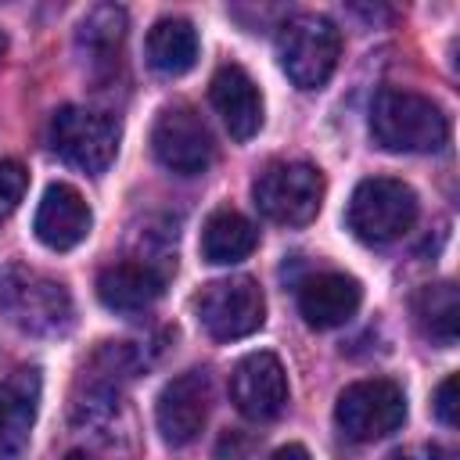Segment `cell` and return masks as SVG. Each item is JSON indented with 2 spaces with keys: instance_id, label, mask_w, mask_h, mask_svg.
Wrapping results in <instances>:
<instances>
[{
  "instance_id": "6da1fadb",
  "label": "cell",
  "mask_w": 460,
  "mask_h": 460,
  "mask_svg": "<svg viewBox=\"0 0 460 460\" xmlns=\"http://www.w3.org/2000/svg\"><path fill=\"white\" fill-rule=\"evenodd\" d=\"M0 316L29 338H58L75 323L72 295L61 280L32 266L0 270Z\"/></svg>"
},
{
  "instance_id": "7a4b0ae2",
  "label": "cell",
  "mask_w": 460,
  "mask_h": 460,
  "mask_svg": "<svg viewBox=\"0 0 460 460\" xmlns=\"http://www.w3.org/2000/svg\"><path fill=\"white\" fill-rule=\"evenodd\" d=\"M370 133L385 151L431 155L449 140L442 108L413 90H381L370 104Z\"/></svg>"
},
{
  "instance_id": "3957f363",
  "label": "cell",
  "mask_w": 460,
  "mask_h": 460,
  "mask_svg": "<svg viewBox=\"0 0 460 460\" xmlns=\"http://www.w3.org/2000/svg\"><path fill=\"white\" fill-rule=\"evenodd\" d=\"M417 194L395 176H370L356 183L349 198V230L363 244H392L406 237L417 223Z\"/></svg>"
},
{
  "instance_id": "277c9868",
  "label": "cell",
  "mask_w": 460,
  "mask_h": 460,
  "mask_svg": "<svg viewBox=\"0 0 460 460\" xmlns=\"http://www.w3.org/2000/svg\"><path fill=\"white\" fill-rule=\"evenodd\" d=\"M323 172L309 162H270L252 183L255 208L280 226L313 223L323 205Z\"/></svg>"
},
{
  "instance_id": "5b68a950",
  "label": "cell",
  "mask_w": 460,
  "mask_h": 460,
  "mask_svg": "<svg viewBox=\"0 0 460 460\" xmlns=\"http://www.w3.org/2000/svg\"><path fill=\"white\" fill-rule=\"evenodd\" d=\"M341 54V32L323 14H295L277 32V58L298 90H320Z\"/></svg>"
},
{
  "instance_id": "8992f818",
  "label": "cell",
  "mask_w": 460,
  "mask_h": 460,
  "mask_svg": "<svg viewBox=\"0 0 460 460\" xmlns=\"http://www.w3.org/2000/svg\"><path fill=\"white\" fill-rule=\"evenodd\" d=\"M50 147L58 158H65L68 165L101 176L119 151V126L83 104H65L54 111L50 119Z\"/></svg>"
},
{
  "instance_id": "52a82bcc",
  "label": "cell",
  "mask_w": 460,
  "mask_h": 460,
  "mask_svg": "<svg viewBox=\"0 0 460 460\" xmlns=\"http://www.w3.org/2000/svg\"><path fill=\"white\" fill-rule=\"evenodd\" d=\"M334 420L345 438L352 442H377L402 428L406 420V395L388 377H367L341 388L334 402Z\"/></svg>"
},
{
  "instance_id": "ba28073f",
  "label": "cell",
  "mask_w": 460,
  "mask_h": 460,
  "mask_svg": "<svg viewBox=\"0 0 460 460\" xmlns=\"http://www.w3.org/2000/svg\"><path fill=\"white\" fill-rule=\"evenodd\" d=\"M194 313L216 341H234L262 327L266 298L252 277H223L201 288V295L194 298Z\"/></svg>"
},
{
  "instance_id": "9c48e42d",
  "label": "cell",
  "mask_w": 460,
  "mask_h": 460,
  "mask_svg": "<svg viewBox=\"0 0 460 460\" xmlns=\"http://www.w3.org/2000/svg\"><path fill=\"white\" fill-rule=\"evenodd\" d=\"M151 151L169 172L198 176L208 169L216 144H212L208 126L201 122V115L190 104H169L158 111V119L151 126Z\"/></svg>"
},
{
  "instance_id": "30bf717a",
  "label": "cell",
  "mask_w": 460,
  "mask_h": 460,
  "mask_svg": "<svg viewBox=\"0 0 460 460\" xmlns=\"http://www.w3.org/2000/svg\"><path fill=\"white\" fill-rule=\"evenodd\" d=\"M208 402H212V381L205 370H187L172 377L158 399H155V424L165 446H190L205 420H208Z\"/></svg>"
},
{
  "instance_id": "8fae6325",
  "label": "cell",
  "mask_w": 460,
  "mask_h": 460,
  "mask_svg": "<svg viewBox=\"0 0 460 460\" xmlns=\"http://www.w3.org/2000/svg\"><path fill=\"white\" fill-rule=\"evenodd\" d=\"M230 399L248 420H273L288 406V374L273 352H248L230 374Z\"/></svg>"
},
{
  "instance_id": "7c38bea8",
  "label": "cell",
  "mask_w": 460,
  "mask_h": 460,
  "mask_svg": "<svg viewBox=\"0 0 460 460\" xmlns=\"http://www.w3.org/2000/svg\"><path fill=\"white\" fill-rule=\"evenodd\" d=\"M40 392L43 377L36 367H22L0 381V460H25L40 413Z\"/></svg>"
},
{
  "instance_id": "4fadbf2b",
  "label": "cell",
  "mask_w": 460,
  "mask_h": 460,
  "mask_svg": "<svg viewBox=\"0 0 460 460\" xmlns=\"http://www.w3.org/2000/svg\"><path fill=\"white\" fill-rule=\"evenodd\" d=\"M90 226H93L90 205L83 201V194L72 183H50L43 190V198L36 205V216H32V234L43 248L68 252L79 241H86Z\"/></svg>"
},
{
  "instance_id": "5bb4252c",
  "label": "cell",
  "mask_w": 460,
  "mask_h": 460,
  "mask_svg": "<svg viewBox=\"0 0 460 460\" xmlns=\"http://www.w3.org/2000/svg\"><path fill=\"white\" fill-rule=\"evenodd\" d=\"M208 101L234 140H252L262 129V93L241 65H219L208 83Z\"/></svg>"
},
{
  "instance_id": "9a60e30c",
  "label": "cell",
  "mask_w": 460,
  "mask_h": 460,
  "mask_svg": "<svg viewBox=\"0 0 460 460\" xmlns=\"http://www.w3.org/2000/svg\"><path fill=\"white\" fill-rule=\"evenodd\" d=\"M165 291V273H158L151 262L140 259H126V262H111L101 270L97 277V298L104 309L133 316L151 309Z\"/></svg>"
},
{
  "instance_id": "2e32d148",
  "label": "cell",
  "mask_w": 460,
  "mask_h": 460,
  "mask_svg": "<svg viewBox=\"0 0 460 460\" xmlns=\"http://www.w3.org/2000/svg\"><path fill=\"white\" fill-rule=\"evenodd\" d=\"M359 302H363L359 280L349 273H334V270L316 273V277L302 280V288H298V313L316 331H331V327L349 323L356 316Z\"/></svg>"
},
{
  "instance_id": "e0dca14e",
  "label": "cell",
  "mask_w": 460,
  "mask_h": 460,
  "mask_svg": "<svg viewBox=\"0 0 460 460\" xmlns=\"http://www.w3.org/2000/svg\"><path fill=\"white\" fill-rule=\"evenodd\" d=\"M147 65L162 75H183L198 65V32L187 18H158L144 40Z\"/></svg>"
},
{
  "instance_id": "ac0fdd59",
  "label": "cell",
  "mask_w": 460,
  "mask_h": 460,
  "mask_svg": "<svg viewBox=\"0 0 460 460\" xmlns=\"http://www.w3.org/2000/svg\"><path fill=\"white\" fill-rule=\"evenodd\" d=\"M255 241H259V234L241 212L216 208L201 226V259L212 262V266L241 262L255 252Z\"/></svg>"
},
{
  "instance_id": "d6986e66",
  "label": "cell",
  "mask_w": 460,
  "mask_h": 460,
  "mask_svg": "<svg viewBox=\"0 0 460 460\" xmlns=\"http://www.w3.org/2000/svg\"><path fill=\"white\" fill-rule=\"evenodd\" d=\"M122 40H126V11L115 4L90 7L79 22V32H75V47L83 50V58L93 68L111 65L122 50Z\"/></svg>"
},
{
  "instance_id": "ffe728a7",
  "label": "cell",
  "mask_w": 460,
  "mask_h": 460,
  "mask_svg": "<svg viewBox=\"0 0 460 460\" xmlns=\"http://www.w3.org/2000/svg\"><path fill=\"white\" fill-rule=\"evenodd\" d=\"M413 316H417L420 331L431 341L456 345V334H460V298H456V288L449 280L424 284L413 295Z\"/></svg>"
},
{
  "instance_id": "44dd1931",
  "label": "cell",
  "mask_w": 460,
  "mask_h": 460,
  "mask_svg": "<svg viewBox=\"0 0 460 460\" xmlns=\"http://www.w3.org/2000/svg\"><path fill=\"white\" fill-rule=\"evenodd\" d=\"M25 187H29V172L22 169V162L0 158V216L18 208V201L25 198Z\"/></svg>"
},
{
  "instance_id": "7402d4cb",
  "label": "cell",
  "mask_w": 460,
  "mask_h": 460,
  "mask_svg": "<svg viewBox=\"0 0 460 460\" xmlns=\"http://www.w3.org/2000/svg\"><path fill=\"white\" fill-rule=\"evenodd\" d=\"M431 410H435V417H438L446 428H456V374L442 377V385L435 388Z\"/></svg>"
},
{
  "instance_id": "603a6c76",
  "label": "cell",
  "mask_w": 460,
  "mask_h": 460,
  "mask_svg": "<svg viewBox=\"0 0 460 460\" xmlns=\"http://www.w3.org/2000/svg\"><path fill=\"white\" fill-rule=\"evenodd\" d=\"M385 460H438V449H435V446H420V449H395V453H388Z\"/></svg>"
},
{
  "instance_id": "cb8c5ba5",
  "label": "cell",
  "mask_w": 460,
  "mask_h": 460,
  "mask_svg": "<svg viewBox=\"0 0 460 460\" xmlns=\"http://www.w3.org/2000/svg\"><path fill=\"white\" fill-rule=\"evenodd\" d=\"M270 460H313V456H309V449H305V446L288 442V446H280L277 453H270Z\"/></svg>"
},
{
  "instance_id": "d4e9b609",
  "label": "cell",
  "mask_w": 460,
  "mask_h": 460,
  "mask_svg": "<svg viewBox=\"0 0 460 460\" xmlns=\"http://www.w3.org/2000/svg\"><path fill=\"white\" fill-rule=\"evenodd\" d=\"M65 460H101V456H93L90 449H72V453H68Z\"/></svg>"
},
{
  "instance_id": "484cf974",
  "label": "cell",
  "mask_w": 460,
  "mask_h": 460,
  "mask_svg": "<svg viewBox=\"0 0 460 460\" xmlns=\"http://www.w3.org/2000/svg\"><path fill=\"white\" fill-rule=\"evenodd\" d=\"M4 50H7V36L0 32V58H4Z\"/></svg>"
}]
</instances>
